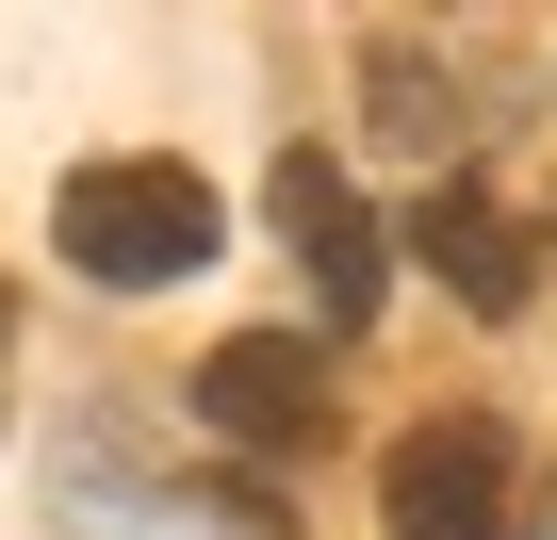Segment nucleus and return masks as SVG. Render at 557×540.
Listing matches in <instances>:
<instances>
[{
  "label": "nucleus",
  "instance_id": "5",
  "mask_svg": "<svg viewBox=\"0 0 557 540\" xmlns=\"http://www.w3.org/2000/svg\"><path fill=\"white\" fill-rule=\"evenodd\" d=\"M410 262H426V279H443L475 328H508V312L541 296V246H524V213H508V197H475V180H426V197H410Z\"/></svg>",
  "mask_w": 557,
  "mask_h": 540
},
{
  "label": "nucleus",
  "instance_id": "1",
  "mask_svg": "<svg viewBox=\"0 0 557 540\" xmlns=\"http://www.w3.org/2000/svg\"><path fill=\"white\" fill-rule=\"evenodd\" d=\"M50 246L83 262L99 296H164V279H197V262L230 246V213H213V180H197V164H164V148H115V164H66V197H50Z\"/></svg>",
  "mask_w": 557,
  "mask_h": 540
},
{
  "label": "nucleus",
  "instance_id": "6",
  "mask_svg": "<svg viewBox=\"0 0 557 540\" xmlns=\"http://www.w3.org/2000/svg\"><path fill=\"white\" fill-rule=\"evenodd\" d=\"M0 328H17V312H0Z\"/></svg>",
  "mask_w": 557,
  "mask_h": 540
},
{
  "label": "nucleus",
  "instance_id": "2",
  "mask_svg": "<svg viewBox=\"0 0 557 540\" xmlns=\"http://www.w3.org/2000/svg\"><path fill=\"white\" fill-rule=\"evenodd\" d=\"M508 507H524V459H508L492 410L394 426V459H377V524L394 540H508Z\"/></svg>",
  "mask_w": 557,
  "mask_h": 540
},
{
  "label": "nucleus",
  "instance_id": "4",
  "mask_svg": "<svg viewBox=\"0 0 557 540\" xmlns=\"http://www.w3.org/2000/svg\"><path fill=\"white\" fill-rule=\"evenodd\" d=\"M278 229H296V262H312V312H329V328H377V296H394V229L361 213V180H345L329 148H278Z\"/></svg>",
  "mask_w": 557,
  "mask_h": 540
},
{
  "label": "nucleus",
  "instance_id": "3",
  "mask_svg": "<svg viewBox=\"0 0 557 540\" xmlns=\"http://www.w3.org/2000/svg\"><path fill=\"white\" fill-rule=\"evenodd\" d=\"M197 426L246 442V459H312L329 442V344L312 328H230L197 361Z\"/></svg>",
  "mask_w": 557,
  "mask_h": 540
}]
</instances>
